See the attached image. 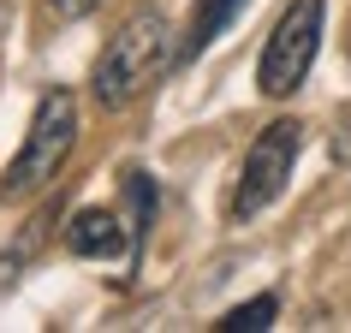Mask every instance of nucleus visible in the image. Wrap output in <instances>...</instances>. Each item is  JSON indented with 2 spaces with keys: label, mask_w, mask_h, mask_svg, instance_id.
<instances>
[{
  "label": "nucleus",
  "mask_w": 351,
  "mask_h": 333,
  "mask_svg": "<svg viewBox=\"0 0 351 333\" xmlns=\"http://www.w3.org/2000/svg\"><path fill=\"white\" fill-rule=\"evenodd\" d=\"M77 143V95L72 90H48L30 113V131H24L19 155L6 166V179H0V203H12V197H36L48 190L66 173V155Z\"/></svg>",
  "instance_id": "obj_2"
},
{
  "label": "nucleus",
  "mask_w": 351,
  "mask_h": 333,
  "mask_svg": "<svg viewBox=\"0 0 351 333\" xmlns=\"http://www.w3.org/2000/svg\"><path fill=\"white\" fill-rule=\"evenodd\" d=\"M0 30H6V6H0Z\"/></svg>",
  "instance_id": "obj_10"
},
{
  "label": "nucleus",
  "mask_w": 351,
  "mask_h": 333,
  "mask_svg": "<svg viewBox=\"0 0 351 333\" xmlns=\"http://www.w3.org/2000/svg\"><path fill=\"white\" fill-rule=\"evenodd\" d=\"M48 6H54L60 18H90V12L101 6V0H48Z\"/></svg>",
  "instance_id": "obj_8"
},
{
  "label": "nucleus",
  "mask_w": 351,
  "mask_h": 333,
  "mask_svg": "<svg viewBox=\"0 0 351 333\" xmlns=\"http://www.w3.org/2000/svg\"><path fill=\"white\" fill-rule=\"evenodd\" d=\"M333 161H351V108L339 113V137H333Z\"/></svg>",
  "instance_id": "obj_9"
},
{
  "label": "nucleus",
  "mask_w": 351,
  "mask_h": 333,
  "mask_svg": "<svg viewBox=\"0 0 351 333\" xmlns=\"http://www.w3.org/2000/svg\"><path fill=\"white\" fill-rule=\"evenodd\" d=\"M179 30H173V18H167L161 6H137L119 30H113V42L95 54V72H90V95L101 101V108H131L137 95L149 90V84H161V72L179 60Z\"/></svg>",
  "instance_id": "obj_1"
},
{
  "label": "nucleus",
  "mask_w": 351,
  "mask_h": 333,
  "mask_svg": "<svg viewBox=\"0 0 351 333\" xmlns=\"http://www.w3.org/2000/svg\"><path fill=\"white\" fill-rule=\"evenodd\" d=\"M244 12V0H197L185 24V42H179V60H197L215 36H226V24Z\"/></svg>",
  "instance_id": "obj_6"
},
{
  "label": "nucleus",
  "mask_w": 351,
  "mask_h": 333,
  "mask_svg": "<svg viewBox=\"0 0 351 333\" xmlns=\"http://www.w3.org/2000/svg\"><path fill=\"white\" fill-rule=\"evenodd\" d=\"M298 143H304V125L298 119H274L268 131H256V143H250V155L239 166V185H232V203H226L232 221H256L262 208H274V197L292 179Z\"/></svg>",
  "instance_id": "obj_4"
},
{
  "label": "nucleus",
  "mask_w": 351,
  "mask_h": 333,
  "mask_svg": "<svg viewBox=\"0 0 351 333\" xmlns=\"http://www.w3.org/2000/svg\"><path fill=\"white\" fill-rule=\"evenodd\" d=\"M274 315H280V297L262 292V297H250V304H239V310H226L215 328L221 333H262V328H274Z\"/></svg>",
  "instance_id": "obj_7"
},
{
  "label": "nucleus",
  "mask_w": 351,
  "mask_h": 333,
  "mask_svg": "<svg viewBox=\"0 0 351 333\" xmlns=\"http://www.w3.org/2000/svg\"><path fill=\"white\" fill-rule=\"evenodd\" d=\"M137 238V226H125L113 208H77L66 226V250L72 256H125V244Z\"/></svg>",
  "instance_id": "obj_5"
},
{
  "label": "nucleus",
  "mask_w": 351,
  "mask_h": 333,
  "mask_svg": "<svg viewBox=\"0 0 351 333\" xmlns=\"http://www.w3.org/2000/svg\"><path fill=\"white\" fill-rule=\"evenodd\" d=\"M322 18H328V0H286V12L274 18L268 48L256 60V90L268 101H286V95L304 90L315 48H322Z\"/></svg>",
  "instance_id": "obj_3"
}]
</instances>
